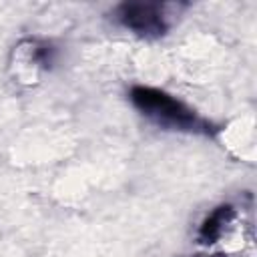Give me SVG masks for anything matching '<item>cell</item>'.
Segmentation results:
<instances>
[{
  "instance_id": "1",
  "label": "cell",
  "mask_w": 257,
  "mask_h": 257,
  "mask_svg": "<svg viewBox=\"0 0 257 257\" xmlns=\"http://www.w3.org/2000/svg\"><path fill=\"white\" fill-rule=\"evenodd\" d=\"M131 104L153 124L165 131L175 133H189V135H215L219 128L201 116L195 108L185 104L181 98L169 94L163 88L147 86V84H135L128 90Z\"/></svg>"
},
{
  "instance_id": "2",
  "label": "cell",
  "mask_w": 257,
  "mask_h": 257,
  "mask_svg": "<svg viewBox=\"0 0 257 257\" xmlns=\"http://www.w3.org/2000/svg\"><path fill=\"white\" fill-rule=\"evenodd\" d=\"M185 8L187 4L133 0V2L116 4L110 16L118 26L133 32L135 36L145 38V40H157L169 32L175 16H179L181 10Z\"/></svg>"
},
{
  "instance_id": "3",
  "label": "cell",
  "mask_w": 257,
  "mask_h": 257,
  "mask_svg": "<svg viewBox=\"0 0 257 257\" xmlns=\"http://www.w3.org/2000/svg\"><path fill=\"white\" fill-rule=\"evenodd\" d=\"M56 62V46L42 38H24L12 50L10 66L16 70L14 76L20 82L38 80L40 72H46Z\"/></svg>"
},
{
  "instance_id": "4",
  "label": "cell",
  "mask_w": 257,
  "mask_h": 257,
  "mask_svg": "<svg viewBox=\"0 0 257 257\" xmlns=\"http://www.w3.org/2000/svg\"><path fill=\"white\" fill-rule=\"evenodd\" d=\"M235 217V207L229 205V203H223L219 207H215L199 225V231H197V241L203 243V245H213L217 243L225 229L229 227V223L233 221Z\"/></svg>"
},
{
  "instance_id": "5",
  "label": "cell",
  "mask_w": 257,
  "mask_h": 257,
  "mask_svg": "<svg viewBox=\"0 0 257 257\" xmlns=\"http://www.w3.org/2000/svg\"><path fill=\"white\" fill-rule=\"evenodd\" d=\"M201 257H227V255H221V253H217V255H201Z\"/></svg>"
}]
</instances>
